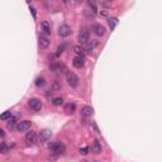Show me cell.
<instances>
[{
	"label": "cell",
	"instance_id": "6da1fadb",
	"mask_svg": "<svg viewBox=\"0 0 162 162\" xmlns=\"http://www.w3.org/2000/svg\"><path fill=\"white\" fill-rule=\"evenodd\" d=\"M48 148H50V151L53 154H57V156L58 154H63L66 151L65 146H63L62 143H60V142H51L50 144H48Z\"/></svg>",
	"mask_w": 162,
	"mask_h": 162
},
{
	"label": "cell",
	"instance_id": "7a4b0ae2",
	"mask_svg": "<svg viewBox=\"0 0 162 162\" xmlns=\"http://www.w3.org/2000/svg\"><path fill=\"white\" fill-rule=\"evenodd\" d=\"M31 127H32V122H29V121H20V122L17 123L15 129L18 132H27V131L31 129Z\"/></svg>",
	"mask_w": 162,
	"mask_h": 162
},
{
	"label": "cell",
	"instance_id": "3957f363",
	"mask_svg": "<svg viewBox=\"0 0 162 162\" xmlns=\"http://www.w3.org/2000/svg\"><path fill=\"white\" fill-rule=\"evenodd\" d=\"M66 77H67V82H68L70 86H71V88H77V85H79V77H77L74 72L68 71Z\"/></svg>",
	"mask_w": 162,
	"mask_h": 162
},
{
	"label": "cell",
	"instance_id": "277c9868",
	"mask_svg": "<svg viewBox=\"0 0 162 162\" xmlns=\"http://www.w3.org/2000/svg\"><path fill=\"white\" fill-rule=\"evenodd\" d=\"M89 38H90V33L86 28H82L80 29V33H79V41L81 45H86L89 42Z\"/></svg>",
	"mask_w": 162,
	"mask_h": 162
},
{
	"label": "cell",
	"instance_id": "5b68a950",
	"mask_svg": "<svg viewBox=\"0 0 162 162\" xmlns=\"http://www.w3.org/2000/svg\"><path fill=\"white\" fill-rule=\"evenodd\" d=\"M91 31H93V33L95 34V36L101 37L105 34V27L101 25V24H93L91 25Z\"/></svg>",
	"mask_w": 162,
	"mask_h": 162
},
{
	"label": "cell",
	"instance_id": "8992f818",
	"mask_svg": "<svg viewBox=\"0 0 162 162\" xmlns=\"http://www.w3.org/2000/svg\"><path fill=\"white\" fill-rule=\"evenodd\" d=\"M28 105H29V108L33 110V111H39L42 109V101L39 99H31L29 103H28Z\"/></svg>",
	"mask_w": 162,
	"mask_h": 162
},
{
	"label": "cell",
	"instance_id": "52a82bcc",
	"mask_svg": "<svg viewBox=\"0 0 162 162\" xmlns=\"http://www.w3.org/2000/svg\"><path fill=\"white\" fill-rule=\"evenodd\" d=\"M25 144L27 146H33L34 143H36V141H37V134H36V132H28V134L25 136Z\"/></svg>",
	"mask_w": 162,
	"mask_h": 162
},
{
	"label": "cell",
	"instance_id": "ba28073f",
	"mask_svg": "<svg viewBox=\"0 0 162 162\" xmlns=\"http://www.w3.org/2000/svg\"><path fill=\"white\" fill-rule=\"evenodd\" d=\"M71 33H72L71 28H70L68 25H66V24H63V25H61V27L58 28V36H61V37H63V38L71 36Z\"/></svg>",
	"mask_w": 162,
	"mask_h": 162
},
{
	"label": "cell",
	"instance_id": "9c48e42d",
	"mask_svg": "<svg viewBox=\"0 0 162 162\" xmlns=\"http://www.w3.org/2000/svg\"><path fill=\"white\" fill-rule=\"evenodd\" d=\"M84 63H85V58H84V56H76L72 61V65L74 67L76 68H81L84 66Z\"/></svg>",
	"mask_w": 162,
	"mask_h": 162
},
{
	"label": "cell",
	"instance_id": "30bf717a",
	"mask_svg": "<svg viewBox=\"0 0 162 162\" xmlns=\"http://www.w3.org/2000/svg\"><path fill=\"white\" fill-rule=\"evenodd\" d=\"M50 138H51V131L50 129H45V131L41 132V134H39L41 142H47Z\"/></svg>",
	"mask_w": 162,
	"mask_h": 162
},
{
	"label": "cell",
	"instance_id": "8fae6325",
	"mask_svg": "<svg viewBox=\"0 0 162 162\" xmlns=\"http://www.w3.org/2000/svg\"><path fill=\"white\" fill-rule=\"evenodd\" d=\"M41 31L45 34H50L51 33V24L48 23L47 20H43V22L41 23Z\"/></svg>",
	"mask_w": 162,
	"mask_h": 162
},
{
	"label": "cell",
	"instance_id": "7c38bea8",
	"mask_svg": "<svg viewBox=\"0 0 162 162\" xmlns=\"http://www.w3.org/2000/svg\"><path fill=\"white\" fill-rule=\"evenodd\" d=\"M93 113H94V109L91 107H84L81 109V117H84V118L91 117V115H93Z\"/></svg>",
	"mask_w": 162,
	"mask_h": 162
},
{
	"label": "cell",
	"instance_id": "4fadbf2b",
	"mask_svg": "<svg viewBox=\"0 0 162 162\" xmlns=\"http://www.w3.org/2000/svg\"><path fill=\"white\" fill-rule=\"evenodd\" d=\"M38 46H39L41 50H46V48L50 46V41H48L46 37H39V39H38Z\"/></svg>",
	"mask_w": 162,
	"mask_h": 162
},
{
	"label": "cell",
	"instance_id": "5bb4252c",
	"mask_svg": "<svg viewBox=\"0 0 162 162\" xmlns=\"http://www.w3.org/2000/svg\"><path fill=\"white\" fill-rule=\"evenodd\" d=\"M76 110V105L74 103H68L65 105V111L67 113V114H74Z\"/></svg>",
	"mask_w": 162,
	"mask_h": 162
},
{
	"label": "cell",
	"instance_id": "9a60e30c",
	"mask_svg": "<svg viewBox=\"0 0 162 162\" xmlns=\"http://www.w3.org/2000/svg\"><path fill=\"white\" fill-rule=\"evenodd\" d=\"M91 151H93L94 153H100L101 152V144L98 142V141H95V142L93 143V146H91Z\"/></svg>",
	"mask_w": 162,
	"mask_h": 162
},
{
	"label": "cell",
	"instance_id": "2e32d148",
	"mask_svg": "<svg viewBox=\"0 0 162 162\" xmlns=\"http://www.w3.org/2000/svg\"><path fill=\"white\" fill-rule=\"evenodd\" d=\"M88 6L91 9V13H93V14H96V13H98V9H96V4H95V2H93V0H89V2H88Z\"/></svg>",
	"mask_w": 162,
	"mask_h": 162
},
{
	"label": "cell",
	"instance_id": "e0dca14e",
	"mask_svg": "<svg viewBox=\"0 0 162 162\" xmlns=\"http://www.w3.org/2000/svg\"><path fill=\"white\" fill-rule=\"evenodd\" d=\"M46 85V80L43 79V77H38V79L36 80V86L37 88H43Z\"/></svg>",
	"mask_w": 162,
	"mask_h": 162
},
{
	"label": "cell",
	"instance_id": "ac0fdd59",
	"mask_svg": "<svg viewBox=\"0 0 162 162\" xmlns=\"http://www.w3.org/2000/svg\"><path fill=\"white\" fill-rule=\"evenodd\" d=\"M109 27L111 28V29H114V28L117 27V24H118V18H109Z\"/></svg>",
	"mask_w": 162,
	"mask_h": 162
},
{
	"label": "cell",
	"instance_id": "d6986e66",
	"mask_svg": "<svg viewBox=\"0 0 162 162\" xmlns=\"http://www.w3.org/2000/svg\"><path fill=\"white\" fill-rule=\"evenodd\" d=\"M50 70L52 72H58V71H61V66L58 65V63H53V65L50 66Z\"/></svg>",
	"mask_w": 162,
	"mask_h": 162
},
{
	"label": "cell",
	"instance_id": "ffe728a7",
	"mask_svg": "<svg viewBox=\"0 0 162 162\" xmlns=\"http://www.w3.org/2000/svg\"><path fill=\"white\" fill-rule=\"evenodd\" d=\"M52 103H53V105H56V107H60V105L63 104V99L62 98H55Z\"/></svg>",
	"mask_w": 162,
	"mask_h": 162
},
{
	"label": "cell",
	"instance_id": "44dd1931",
	"mask_svg": "<svg viewBox=\"0 0 162 162\" xmlns=\"http://www.w3.org/2000/svg\"><path fill=\"white\" fill-rule=\"evenodd\" d=\"M74 51L77 53V56H82V53H84V48L80 47V46H75V47H74Z\"/></svg>",
	"mask_w": 162,
	"mask_h": 162
},
{
	"label": "cell",
	"instance_id": "7402d4cb",
	"mask_svg": "<svg viewBox=\"0 0 162 162\" xmlns=\"http://www.w3.org/2000/svg\"><path fill=\"white\" fill-rule=\"evenodd\" d=\"M12 117H13V115H12V113H10V111H5L4 114L2 115V121H6V119H8V118L10 119Z\"/></svg>",
	"mask_w": 162,
	"mask_h": 162
},
{
	"label": "cell",
	"instance_id": "603a6c76",
	"mask_svg": "<svg viewBox=\"0 0 162 162\" xmlns=\"http://www.w3.org/2000/svg\"><path fill=\"white\" fill-rule=\"evenodd\" d=\"M0 148H2V150H0V151H2V153H4V154L8 152V147H6L5 142H2V147H0Z\"/></svg>",
	"mask_w": 162,
	"mask_h": 162
},
{
	"label": "cell",
	"instance_id": "cb8c5ba5",
	"mask_svg": "<svg viewBox=\"0 0 162 162\" xmlns=\"http://www.w3.org/2000/svg\"><path fill=\"white\" fill-rule=\"evenodd\" d=\"M94 47H95V43H93V45H91V43H89V45L86 46V48H85V50H86V52H91V51L94 50Z\"/></svg>",
	"mask_w": 162,
	"mask_h": 162
},
{
	"label": "cell",
	"instance_id": "d4e9b609",
	"mask_svg": "<svg viewBox=\"0 0 162 162\" xmlns=\"http://www.w3.org/2000/svg\"><path fill=\"white\" fill-rule=\"evenodd\" d=\"M99 15L103 17V18H107V17H108V10H105V9H104V10H100V12H99Z\"/></svg>",
	"mask_w": 162,
	"mask_h": 162
},
{
	"label": "cell",
	"instance_id": "484cf974",
	"mask_svg": "<svg viewBox=\"0 0 162 162\" xmlns=\"http://www.w3.org/2000/svg\"><path fill=\"white\" fill-rule=\"evenodd\" d=\"M65 47H66L65 45H62V46H60V47L57 48V56H58V55H61V53L63 52V50H65Z\"/></svg>",
	"mask_w": 162,
	"mask_h": 162
},
{
	"label": "cell",
	"instance_id": "4316f807",
	"mask_svg": "<svg viewBox=\"0 0 162 162\" xmlns=\"http://www.w3.org/2000/svg\"><path fill=\"white\" fill-rule=\"evenodd\" d=\"M89 152V147H84V148H80V153L81 154H86Z\"/></svg>",
	"mask_w": 162,
	"mask_h": 162
},
{
	"label": "cell",
	"instance_id": "83f0119b",
	"mask_svg": "<svg viewBox=\"0 0 162 162\" xmlns=\"http://www.w3.org/2000/svg\"><path fill=\"white\" fill-rule=\"evenodd\" d=\"M31 12H32V15H33V18L36 19V18H37V12H36V9H34V8H31Z\"/></svg>",
	"mask_w": 162,
	"mask_h": 162
},
{
	"label": "cell",
	"instance_id": "f1b7e54d",
	"mask_svg": "<svg viewBox=\"0 0 162 162\" xmlns=\"http://www.w3.org/2000/svg\"><path fill=\"white\" fill-rule=\"evenodd\" d=\"M101 5H104V6H110V5H111V2H101Z\"/></svg>",
	"mask_w": 162,
	"mask_h": 162
},
{
	"label": "cell",
	"instance_id": "f546056e",
	"mask_svg": "<svg viewBox=\"0 0 162 162\" xmlns=\"http://www.w3.org/2000/svg\"><path fill=\"white\" fill-rule=\"evenodd\" d=\"M0 136H2V138H4L5 133H4V129H0Z\"/></svg>",
	"mask_w": 162,
	"mask_h": 162
},
{
	"label": "cell",
	"instance_id": "4dcf8cb0",
	"mask_svg": "<svg viewBox=\"0 0 162 162\" xmlns=\"http://www.w3.org/2000/svg\"><path fill=\"white\" fill-rule=\"evenodd\" d=\"M93 127H94V129H95V132H99V129H98V127H96V124H95V123H93Z\"/></svg>",
	"mask_w": 162,
	"mask_h": 162
}]
</instances>
